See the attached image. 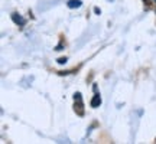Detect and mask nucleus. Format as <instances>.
I'll use <instances>...</instances> for the list:
<instances>
[{
	"label": "nucleus",
	"mask_w": 156,
	"mask_h": 144,
	"mask_svg": "<svg viewBox=\"0 0 156 144\" xmlns=\"http://www.w3.org/2000/svg\"><path fill=\"white\" fill-rule=\"evenodd\" d=\"M155 2H156V0H155Z\"/></svg>",
	"instance_id": "6"
},
{
	"label": "nucleus",
	"mask_w": 156,
	"mask_h": 144,
	"mask_svg": "<svg viewBox=\"0 0 156 144\" xmlns=\"http://www.w3.org/2000/svg\"><path fill=\"white\" fill-rule=\"evenodd\" d=\"M74 100H77L75 101V105H74L75 112H78V115H83L84 111H83V98H81V94L77 92V94L74 95Z\"/></svg>",
	"instance_id": "1"
},
{
	"label": "nucleus",
	"mask_w": 156,
	"mask_h": 144,
	"mask_svg": "<svg viewBox=\"0 0 156 144\" xmlns=\"http://www.w3.org/2000/svg\"><path fill=\"white\" fill-rule=\"evenodd\" d=\"M67 5H68V7H69V9H77V7H80V6H81V0H69Z\"/></svg>",
	"instance_id": "4"
},
{
	"label": "nucleus",
	"mask_w": 156,
	"mask_h": 144,
	"mask_svg": "<svg viewBox=\"0 0 156 144\" xmlns=\"http://www.w3.org/2000/svg\"><path fill=\"white\" fill-rule=\"evenodd\" d=\"M100 105H101V97H100V94H95L93 97V100H91V107L97 108V107H100Z\"/></svg>",
	"instance_id": "2"
},
{
	"label": "nucleus",
	"mask_w": 156,
	"mask_h": 144,
	"mask_svg": "<svg viewBox=\"0 0 156 144\" xmlns=\"http://www.w3.org/2000/svg\"><path fill=\"white\" fill-rule=\"evenodd\" d=\"M12 20L16 23V25H20V26H23V25L26 23V20H25L23 17L17 16V13H13V15H12Z\"/></svg>",
	"instance_id": "3"
},
{
	"label": "nucleus",
	"mask_w": 156,
	"mask_h": 144,
	"mask_svg": "<svg viewBox=\"0 0 156 144\" xmlns=\"http://www.w3.org/2000/svg\"><path fill=\"white\" fill-rule=\"evenodd\" d=\"M65 62H67V58H59V59H58V63H65Z\"/></svg>",
	"instance_id": "5"
}]
</instances>
